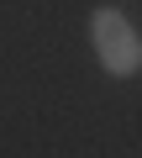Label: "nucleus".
<instances>
[{
  "mask_svg": "<svg viewBox=\"0 0 142 158\" xmlns=\"http://www.w3.org/2000/svg\"><path fill=\"white\" fill-rule=\"evenodd\" d=\"M90 42H95V58H100L105 74L132 79V74L142 69V37L132 32V21H126L116 6H100V11L90 16Z\"/></svg>",
  "mask_w": 142,
  "mask_h": 158,
  "instance_id": "nucleus-1",
  "label": "nucleus"
}]
</instances>
